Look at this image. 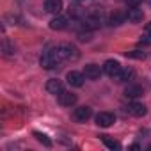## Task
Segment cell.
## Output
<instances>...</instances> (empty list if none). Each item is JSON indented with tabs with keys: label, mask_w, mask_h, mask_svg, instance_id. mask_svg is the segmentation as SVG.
<instances>
[{
	"label": "cell",
	"mask_w": 151,
	"mask_h": 151,
	"mask_svg": "<svg viewBox=\"0 0 151 151\" xmlns=\"http://www.w3.org/2000/svg\"><path fill=\"white\" fill-rule=\"evenodd\" d=\"M59 62H62V60H60V57H59V53H57L55 48L45 52V53L41 55V59H39V64H41L45 69H53Z\"/></svg>",
	"instance_id": "6da1fadb"
},
{
	"label": "cell",
	"mask_w": 151,
	"mask_h": 151,
	"mask_svg": "<svg viewBox=\"0 0 151 151\" xmlns=\"http://www.w3.org/2000/svg\"><path fill=\"white\" fill-rule=\"evenodd\" d=\"M114 123H116V116L110 114V112H100V114L96 116V124L101 126V128H109V126H112Z\"/></svg>",
	"instance_id": "7a4b0ae2"
},
{
	"label": "cell",
	"mask_w": 151,
	"mask_h": 151,
	"mask_svg": "<svg viewBox=\"0 0 151 151\" xmlns=\"http://www.w3.org/2000/svg\"><path fill=\"white\" fill-rule=\"evenodd\" d=\"M68 84L71 87H82L84 86V80H86V75L78 73V71H69L68 73V77H66Z\"/></svg>",
	"instance_id": "3957f363"
},
{
	"label": "cell",
	"mask_w": 151,
	"mask_h": 151,
	"mask_svg": "<svg viewBox=\"0 0 151 151\" xmlns=\"http://www.w3.org/2000/svg\"><path fill=\"white\" fill-rule=\"evenodd\" d=\"M59 103L62 107H71L77 103V94H73V93H68V91H62L59 94Z\"/></svg>",
	"instance_id": "277c9868"
},
{
	"label": "cell",
	"mask_w": 151,
	"mask_h": 151,
	"mask_svg": "<svg viewBox=\"0 0 151 151\" xmlns=\"http://www.w3.org/2000/svg\"><path fill=\"white\" fill-rule=\"evenodd\" d=\"M75 119L77 121H80V123H86L91 116H93V112H91V109L89 107H78V109H75Z\"/></svg>",
	"instance_id": "5b68a950"
},
{
	"label": "cell",
	"mask_w": 151,
	"mask_h": 151,
	"mask_svg": "<svg viewBox=\"0 0 151 151\" xmlns=\"http://www.w3.org/2000/svg\"><path fill=\"white\" fill-rule=\"evenodd\" d=\"M126 18H128V22H132V23H140V22L144 20V11L135 6V7H132V9L128 11Z\"/></svg>",
	"instance_id": "8992f818"
},
{
	"label": "cell",
	"mask_w": 151,
	"mask_h": 151,
	"mask_svg": "<svg viewBox=\"0 0 151 151\" xmlns=\"http://www.w3.org/2000/svg\"><path fill=\"white\" fill-rule=\"evenodd\" d=\"M119 69H121V64L117 62V60H107L105 64H103V71L109 75V77H114V75H117L119 73Z\"/></svg>",
	"instance_id": "52a82bcc"
},
{
	"label": "cell",
	"mask_w": 151,
	"mask_h": 151,
	"mask_svg": "<svg viewBox=\"0 0 151 151\" xmlns=\"http://www.w3.org/2000/svg\"><path fill=\"white\" fill-rule=\"evenodd\" d=\"M132 77H133V69H132V68H121V69H119V73H117V75H114L112 78H114L116 82H119V84H121V82L130 80Z\"/></svg>",
	"instance_id": "ba28073f"
},
{
	"label": "cell",
	"mask_w": 151,
	"mask_h": 151,
	"mask_svg": "<svg viewBox=\"0 0 151 151\" xmlns=\"http://www.w3.org/2000/svg\"><path fill=\"white\" fill-rule=\"evenodd\" d=\"M45 9L52 14H59L62 11V0H46L45 2Z\"/></svg>",
	"instance_id": "9c48e42d"
},
{
	"label": "cell",
	"mask_w": 151,
	"mask_h": 151,
	"mask_svg": "<svg viewBox=\"0 0 151 151\" xmlns=\"http://www.w3.org/2000/svg\"><path fill=\"white\" fill-rule=\"evenodd\" d=\"M100 66H96V64H87L86 68H84V75H86V78H91V80H96V78H100Z\"/></svg>",
	"instance_id": "30bf717a"
},
{
	"label": "cell",
	"mask_w": 151,
	"mask_h": 151,
	"mask_svg": "<svg viewBox=\"0 0 151 151\" xmlns=\"http://www.w3.org/2000/svg\"><path fill=\"white\" fill-rule=\"evenodd\" d=\"M46 91L50 94H60L62 93V82L57 80V78H50L46 82Z\"/></svg>",
	"instance_id": "8fae6325"
},
{
	"label": "cell",
	"mask_w": 151,
	"mask_h": 151,
	"mask_svg": "<svg viewBox=\"0 0 151 151\" xmlns=\"http://www.w3.org/2000/svg\"><path fill=\"white\" fill-rule=\"evenodd\" d=\"M128 112L132 114V116H135V117H142V116H146V105H142V103H130L128 105Z\"/></svg>",
	"instance_id": "7c38bea8"
},
{
	"label": "cell",
	"mask_w": 151,
	"mask_h": 151,
	"mask_svg": "<svg viewBox=\"0 0 151 151\" xmlns=\"http://www.w3.org/2000/svg\"><path fill=\"white\" fill-rule=\"evenodd\" d=\"M68 27V20L64 16H55L52 22H50V29L52 30H62Z\"/></svg>",
	"instance_id": "4fadbf2b"
},
{
	"label": "cell",
	"mask_w": 151,
	"mask_h": 151,
	"mask_svg": "<svg viewBox=\"0 0 151 151\" xmlns=\"http://www.w3.org/2000/svg\"><path fill=\"white\" fill-rule=\"evenodd\" d=\"M142 94H144V91H142L140 86H128V87L124 89V96H126V98H139V96H142Z\"/></svg>",
	"instance_id": "5bb4252c"
},
{
	"label": "cell",
	"mask_w": 151,
	"mask_h": 151,
	"mask_svg": "<svg viewBox=\"0 0 151 151\" xmlns=\"http://www.w3.org/2000/svg\"><path fill=\"white\" fill-rule=\"evenodd\" d=\"M124 20H126V14H124V13H121V11L112 13V14H110V18H109V22H110V25H112V27H117V25L124 23Z\"/></svg>",
	"instance_id": "9a60e30c"
},
{
	"label": "cell",
	"mask_w": 151,
	"mask_h": 151,
	"mask_svg": "<svg viewBox=\"0 0 151 151\" xmlns=\"http://www.w3.org/2000/svg\"><path fill=\"white\" fill-rule=\"evenodd\" d=\"M69 14L73 18H84L86 16V9H82L80 6H71L69 7Z\"/></svg>",
	"instance_id": "2e32d148"
},
{
	"label": "cell",
	"mask_w": 151,
	"mask_h": 151,
	"mask_svg": "<svg viewBox=\"0 0 151 151\" xmlns=\"http://www.w3.org/2000/svg\"><path fill=\"white\" fill-rule=\"evenodd\" d=\"M101 137V140H103V144L109 147V149H121V144L117 142V140H110L107 135H100Z\"/></svg>",
	"instance_id": "e0dca14e"
},
{
	"label": "cell",
	"mask_w": 151,
	"mask_h": 151,
	"mask_svg": "<svg viewBox=\"0 0 151 151\" xmlns=\"http://www.w3.org/2000/svg\"><path fill=\"white\" fill-rule=\"evenodd\" d=\"M140 43H142V45H151V23L146 25V29H144V36L140 37Z\"/></svg>",
	"instance_id": "ac0fdd59"
},
{
	"label": "cell",
	"mask_w": 151,
	"mask_h": 151,
	"mask_svg": "<svg viewBox=\"0 0 151 151\" xmlns=\"http://www.w3.org/2000/svg\"><path fill=\"white\" fill-rule=\"evenodd\" d=\"M124 55L130 57V59H139V60L146 59V52H142V50H132V52H126Z\"/></svg>",
	"instance_id": "d6986e66"
},
{
	"label": "cell",
	"mask_w": 151,
	"mask_h": 151,
	"mask_svg": "<svg viewBox=\"0 0 151 151\" xmlns=\"http://www.w3.org/2000/svg\"><path fill=\"white\" fill-rule=\"evenodd\" d=\"M78 57H80L78 50L71 45H68V60H78Z\"/></svg>",
	"instance_id": "ffe728a7"
},
{
	"label": "cell",
	"mask_w": 151,
	"mask_h": 151,
	"mask_svg": "<svg viewBox=\"0 0 151 151\" xmlns=\"http://www.w3.org/2000/svg\"><path fill=\"white\" fill-rule=\"evenodd\" d=\"M34 137H36V139H37L41 144H45L46 147H50V146H52V140H50V139H48L45 133H41V132H34Z\"/></svg>",
	"instance_id": "44dd1931"
},
{
	"label": "cell",
	"mask_w": 151,
	"mask_h": 151,
	"mask_svg": "<svg viewBox=\"0 0 151 151\" xmlns=\"http://www.w3.org/2000/svg\"><path fill=\"white\" fill-rule=\"evenodd\" d=\"M78 39L82 41V43H87V41H91V34H78Z\"/></svg>",
	"instance_id": "7402d4cb"
},
{
	"label": "cell",
	"mask_w": 151,
	"mask_h": 151,
	"mask_svg": "<svg viewBox=\"0 0 151 151\" xmlns=\"http://www.w3.org/2000/svg\"><path fill=\"white\" fill-rule=\"evenodd\" d=\"M146 2H147V4H149V6H151V0H146Z\"/></svg>",
	"instance_id": "603a6c76"
},
{
	"label": "cell",
	"mask_w": 151,
	"mask_h": 151,
	"mask_svg": "<svg viewBox=\"0 0 151 151\" xmlns=\"http://www.w3.org/2000/svg\"><path fill=\"white\" fill-rule=\"evenodd\" d=\"M75 2H82V0H75Z\"/></svg>",
	"instance_id": "cb8c5ba5"
}]
</instances>
